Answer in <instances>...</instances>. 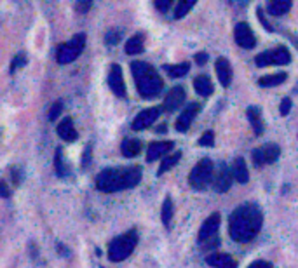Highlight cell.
<instances>
[{
	"label": "cell",
	"mask_w": 298,
	"mask_h": 268,
	"mask_svg": "<svg viewBox=\"0 0 298 268\" xmlns=\"http://www.w3.org/2000/svg\"><path fill=\"white\" fill-rule=\"evenodd\" d=\"M180 159H181V152H173V154H169L167 155L166 159L162 161V164H160V167H159V174H164L166 171H169V169H173L174 165L180 162Z\"/></svg>",
	"instance_id": "30"
},
{
	"label": "cell",
	"mask_w": 298,
	"mask_h": 268,
	"mask_svg": "<svg viewBox=\"0 0 298 268\" xmlns=\"http://www.w3.org/2000/svg\"><path fill=\"white\" fill-rule=\"evenodd\" d=\"M215 68H217V75L218 80L224 87H228L232 84V66L228 63V59L225 57H218L217 64H215Z\"/></svg>",
	"instance_id": "19"
},
{
	"label": "cell",
	"mask_w": 298,
	"mask_h": 268,
	"mask_svg": "<svg viewBox=\"0 0 298 268\" xmlns=\"http://www.w3.org/2000/svg\"><path fill=\"white\" fill-rule=\"evenodd\" d=\"M25 64H26V56H25V53L16 54L14 59H12V63H11V72L14 73L16 70L21 68V66H25Z\"/></svg>",
	"instance_id": "33"
},
{
	"label": "cell",
	"mask_w": 298,
	"mask_h": 268,
	"mask_svg": "<svg viewBox=\"0 0 298 268\" xmlns=\"http://www.w3.org/2000/svg\"><path fill=\"white\" fill-rule=\"evenodd\" d=\"M248 268H274V267H272V263H269V261L258 260V261H253Z\"/></svg>",
	"instance_id": "39"
},
{
	"label": "cell",
	"mask_w": 298,
	"mask_h": 268,
	"mask_svg": "<svg viewBox=\"0 0 298 268\" xmlns=\"http://www.w3.org/2000/svg\"><path fill=\"white\" fill-rule=\"evenodd\" d=\"M54 171L60 178H65L68 176V167L65 164V159H63V150L61 148H56V155H54Z\"/></svg>",
	"instance_id": "29"
},
{
	"label": "cell",
	"mask_w": 298,
	"mask_h": 268,
	"mask_svg": "<svg viewBox=\"0 0 298 268\" xmlns=\"http://www.w3.org/2000/svg\"><path fill=\"white\" fill-rule=\"evenodd\" d=\"M121 40H122V32H121V30L112 28L110 32H107V35H105V42H107V46H117Z\"/></svg>",
	"instance_id": "31"
},
{
	"label": "cell",
	"mask_w": 298,
	"mask_h": 268,
	"mask_svg": "<svg viewBox=\"0 0 298 268\" xmlns=\"http://www.w3.org/2000/svg\"><path fill=\"white\" fill-rule=\"evenodd\" d=\"M160 113H162V108H160V107L147 108V110L140 111V113L136 115L135 120H133V124H131V127L135 129V131H143V129L153 125V122L159 118Z\"/></svg>",
	"instance_id": "10"
},
{
	"label": "cell",
	"mask_w": 298,
	"mask_h": 268,
	"mask_svg": "<svg viewBox=\"0 0 298 268\" xmlns=\"http://www.w3.org/2000/svg\"><path fill=\"white\" fill-rule=\"evenodd\" d=\"M208 61V54L206 53H197L195 54V63L199 64V66H204Z\"/></svg>",
	"instance_id": "42"
},
{
	"label": "cell",
	"mask_w": 298,
	"mask_h": 268,
	"mask_svg": "<svg viewBox=\"0 0 298 268\" xmlns=\"http://www.w3.org/2000/svg\"><path fill=\"white\" fill-rule=\"evenodd\" d=\"M143 47H145V35L143 33H135L126 40V54L135 56V54L143 53Z\"/></svg>",
	"instance_id": "22"
},
{
	"label": "cell",
	"mask_w": 298,
	"mask_h": 268,
	"mask_svg": "<svg viewBox=\"0 0 298 268\" xmlns=\"http://www.w3.org/2000/svg\"><path fill=\"white\" fill-rule=\"evenodd\" d=\"M185 98H187V94H185V89L181 86H176V87H173V89H171L169 93L166 94V98H164V101H162V105H160V108H162V111H166V113L176 111L178 108H180L181 105L185 103Z\"/></svg>",
	"instance_id": "11"
},
{
	"label": "cell",
	"mask_w": 298,
	"mask_h": 268,
	"mask_svg": "<svg viewBox=\"0 0 298 268\" xmlns=\"http://www.w3.org/2000/svg\"><path fill=\"white\" fill-rule=\"evenodd\" d=\"M0 190H2V197H4V199H7V197L11 195V193H9L7 185H5V181H2V183H0Z\"/></svg>",
	"instance_id": "43"
},
{
	"label": "cell",
	"mask_w": 298,
	"mask_h": 268,
	"mask_svg": "<svg viewBox=\"0 0 298 268\" xmlns=\"http://www.w3.org/2000/svg\"><path fill=\"white\" fill-rule=\"evenodd\" d=\"M131 72L135 77L136 89H138L140 96L145 100H152L153 96L162 91V79L155 72L152 64L145 63V61H133L131 63Z\"/></svg>",
	"instance_id": "3"
},
{
	"label": "cell",
	"mask_w": 298,
	"mask_h": 268,
	"mask_svg": "<svg viewBox=\"0 0 298 268\" xmlns=\"http://www.w3.org/2000/svg\"><path fill=\"white\" fill-rule=\"evenodd\" d=\"M91 2H85V4H82V2H80V4H77V9H78V11H82V12H85V11H89V9H91Z\"/></svg>",
	"instance_id": "44"
},
{
	"label": "cell",
	"mask_w": 298,
	"mask_h": 268,
	"mask_svg": "<svg viewBox=\"0 0 298 268\" xmlns=\"http://www.w3.org/2000/svg\"><path fill=\"white\" fill-rule=\"evenodd\" d=\"M290 110H291V100H290V98H284V100L281 101V108H279L281 115H284V117H286V115L290 113Z\"/></svg>",
	"instance_id": "37"
},
{
	"label": "cell",
	"mask_w": 298,
	"mask_h": 268,
	"mask_svg": "<svg viewBox=\"0 0 298 268\" xmlns=\"http://www.w3.org/2000/svg\"><path fill=\"white\" fill-rule=\"evenodd\" d=\"M136 244H138L136 230H129L124 235H119L117 239H114L108 244V260L114 261V263L124 261L126 258H129L133 254Z\"/></svg>",
	"instance_id": "4"
},
{
	"label": "cell",
	"mask_w": 298,
	"mask_h": 268,
	"mask_svg": "<svg viewBox=\"0 0 298 268\" xmlns=\"http://www.w3.org/2000/svg\"><path fill=\"white\" fill-rule=\"evenodd\" d=\"M84 47H85V35L84 33H77V35L72 37L68 42L61 44V46L58 47L56 61L60 64L72 63V61H75L78 56H80Z\"/></svg>",
	"instance_id": "6"
},
{
	"label": "cell",
	"mask_w": 298,
	"mask_h": 268,
	"mask_svg": "<svg viewBox=\"0 0 298 268\" xmlns=\"http://www.w3.org/2000/svg\"><path fill=\"white\" fill-rule=\"evenodd\" d=\"M286 79H288V75H286L284 72H281V73H272V75L262 77V79L258 80V84H260L262 87H276V86H279V84L286 82Z\"/></svg>",
	"instance_id": "27"
},
{
	"label": "cell",
	"mask_w": 298,
	"mask_h": 268,
	"mask_svg": "<svg viewBox=\"0 0 298 268\" xmlns=\"http://www.w3.org/2000/svg\"><path fill=\"white\" fill-rule=\"evenodd\" d=\"M201 111V105L199 103H190L181 110L180 117L176 118V131L178 132H187L190 129L194 118L197 117V113Z\"/></svg>",
	"instance_id": "14"
},
{
	"label": "cell",
	"mask_w": 298,
	"mask_h": 268,
	"mask_svg": "<svg viewBox=\"0 0 298 268\" xmlns=\"http://www.w3.org/2000/svg\"><path fill=\"white\" fill-rule=\"evenodd\" d=\"M234 39L239 47L242 49H253L256 46V37L251 32L248 23H237L234 30Z\"/></svg>",
	"instance_id": "13"
},
{
	"label": "cell",
	"mask_w": 298,
	"mask_h": 268,
	"mask_svg": "<svg viewBox=\"0 0 298 268\" xmlns=\"http://www.w3.org/2000/svg\"><path fill=\"white\" fill-rule=\"evenodd\" d=\"M162 70L169 77H173V79H180V77H183L188 73V70H190V63L183 61V63H178V64H164Z\"/></svg>",
	"instance_id": "25"
},
{
	"label": "cell",
	"mask_w": 298,
	"mask_h": 268,
	"mask_svg": "<svg viewBox=\"0 0 298 268\" xmlns=\"http://www.w3.org/2000/svg\"><path fill=\"white\" fill-rule=\"evenodd\" d=\"M232 176L237 183L241 185H246L249 181V171H248V164L242 157H237L232 164Z\"/></svg>",
	"instance_id": "20"
},
{
	"label": "cell",
	"mask_w": 298,
	"mask_h": 268,
	"mask_svg": "<svg viewBox=\"0 0 298 268\" xmlns=\"http://www.w3.org/2000/svg\"><path fill=\"white\" fill-rule=\"evenodd\" d=\"M199 145L201 147H213L215 145V132L213 131H206L201 136V140H199Z\"/></svg>",
	"instance_id": "34"
},
{
	"label": "cell",
	"mask_w": 298,
	"mask_h": 268,
	"mask_svg": "<svg viewBox=\"0 0 298 268\" xmlns=\"http://www.w3.org/2000/svg\"><path fill=\"white\" fill-rule=\"evenodd\" d=\"M195 5V2H180L174 9V19H180L183 16H187V12L190 11L192 7Z\"/></svg>",
	"instance_id": "32"
},
{
	"label": "cell",
	"mask_w": 298,
	"mask_h": 268,
	"mask_svg": "<svg viewBox=\"0 0 298 268\" xmlns=\"http://www.w3.org/2000/svg\"><path fill=\"white\" fill-rule=\"evenodd\" d=\"M206 263L213 268H237L235 260L227 253H211L206 256Z\"/></svg>",
	"instance_id": "18"
},
{
	"label": "cell",
	"mask_w": 298,
	"mask_h": 268,
	"mask_svg": "<svg viewBox=\"0 0 298 268\" xmlns=\"http://www.w3.org/2000/svg\"><path fill=\"white\" fill-rule=\"evenodd\" d=\"M121 152L124 157H136V155L142 152V141L136 140V138H126L121 143Z\"/></svg>",
	"instance_id": "24"
},
{
	"label": "cell",
	"mask_w": 298,
	"mask_h": 268,
	"mask_svg": "<svg viewBox=\"0 0 298 268\" xmlns=\"http://www.w3.org/2000/svg\"><path fill=\"white\" fill-rule=\"evenodd\" d=\"M215 178V167H213V161L210 159H201V161L195 164V167L190 171L188 174V183L194 190H206L210 186V183H213Z\"/></svg>",
	"instance_id": "5"
},
{
	"label": "cell",
	"mask_w": 298,
	"mask_h": 268,
	"mask_svg": "<svg viewBox=\"0 0 298 268\" xmlns=\"http://www.w3.org/2000/svg\"><path fill=\"white\" fill-rule=\"evenodd\" d=\"M291 9V2L288 0H274L267 4V11L272 16H284Z\"/></svg>",
	"instance_id": "26"
},
{
	"label": "cell",
	"mask_w": 298,
	"mask_h": 268,
	"mask_svg": "<svg viewBox=\"0 0 298 268\" xmlns=\"http://www.w3.org/2000/svg\"><path fill=\"white\" fill-rule=\"evenodd\" d=\"M194 89L197 94H201V96H210V94H213L215 87H213V82H211V79L208 75H199L195 77L194 80Z\"/></svg>",
	"instance_id": "23"
},
{
	"label": "cell",
	"mask_w": 298,
	"mask_h": 268,
	"mask_svg": "<svg viewBox=\"0 0 298 268\" xmlns=\"http://www.w3.org/2000/svg\"><path fill=\"white\" fill-rule=\"evenodd\" d=\"M142 181V169L138 165H129V167H110L103 169L96 178V188L99 192L114 193L121 190H128L136 186Z\"/></svg>",
	"instance_id": "2"
},
{
	"label": "cell",
	"mask_w": 298,
	"mask_h": 268,
	"mask_svg": "<svg viewBox=\"0 0 298 268\" xmlns=\"http://www.w3.org/2000/svg\"><path fill=\"white\" fill-rule=\"evenodd\" d=\"M56 131H58V136H60L61 140L68 141V143H74V141H77V138H78V132H77V129H75L72 117H65L63 120L58 124Z\"/></svg>",
	"instance_id": "17"
},
{
	"label": "cell",
	"mask_w": 298,
	"mask_h": 268,
	"mask_svg": "<svg viewBox=\"0 0 298 268\" xmlns=\"http://www.w3.org/2000/svg\"><path fill=\"white\" fill-rule=\"evenodd\" d=\"M281 148L276 143H267L253 150V162L255 165H269L279 159Z\"/></svg>",
	"instance_id": "9"
},
{
	"label": "cell",
	"mask_w": 298,
	"mask_h": 268,
	"mask_svg": "<svg viewBox=\"0 0 298 268\" xmlns=\"http://www.w3.org/2000/svg\"><path fill=\"white\" fill-rule=\"evenodd\" d=\"M61 110H63V103H61V101H56V103H54L53 107H51V111H49V120H51V122L56 120V117H60Z\"/></svg>",
	"instance_id": "36"
},
{
	"label": "cell",
	"mask_w": 298,
	"mask_h": 268,
	"mask_svg": "<svg viewBox=\"0 0 298 268\" xmlns=\"http://www.w3.org/2000/svg\"><path fill=\"white\" fill-rule=\"evenodd\" d=\"M222 216L220 213H213L210 214V218H206V221L203 223L201 230H199V242L206 244L208 247H217L218 246V230H220Z\"/></svg>",
	"instance_id": "7"
},
{
	"label": "cell",
	"mask_w": 298,
	"mask_h": 268,
	"mask_svg": "<svg viewBox=\"0 0 298 268\" xmlns=\"http://www.w3.org/2000/svg\"><path fill=\"white\" fill-rule=\"evenodd\" d=\"M153 5H155V9H159L160 12H167L171 7V2L169 0H164V2H153Z\"/></svg>",
	"instance_id": "40"
},
{
	"label": "cell",
	"mask_w": 298,
	"mask_h": 268,
	"mask_svg": "<svg viewBox=\"0 0 298 268\" xmlns=\"http://www.w3.org/2000/svg\"><path fill=\"white\" fill-rule=\"evenodd\" d=\"M256 12H258V19H260V23H262V25L263 26H265V28L267 30H269V32H274V28H272V25H270V23L269 21H267V19L265 18H263V11H262V9H256Z\"/></svg>",
	"instance_id": "41"
},
{
	"label": "cell",
	"mask_w": 298,
	"mask_h": 268,
	"mask_svg": "<svg viewBox=\"0 0 298 268\" xmlns=\"http://www.w3.org/2000/svg\"><path fill=\"white\" fill-rule=\"evenodd\" d=\"M108 86H110L112 93L117 98H126V84H124V77H122V70L119 64H112L110 66Z\"/></svg>",
	"instance_id": "15"
},
{
	"label": "cell",
	"mask_w": 298,
	"mask_h": 268,
	"mask_svg": "<svg viewBox=\"0 0 298 268\" xmlns=\"http://www.w3.org/2000/svg\"><path fill=\"white\" fill-rule=\"evenodd\" d=\"M11 176H12V179H14L16 185H19V183L23 181V171H21V167H12L11 169Z\"/></svg>",
	"instance_id": "38"
},
{
	"label": "cell",
	"mask_w": 298,
	"mask_h": 268,
	"mask_svg": "<svg viewBox=\"0 0 298 268\" xmlns=\"http://www.w3.org/2000/svg\"><path fill=\"white\" fill-rule=\"evenodd\" d=\"M173 147H174L173 141H155V143H152L149 147V150H147V162H153L160 157L166 159L171 154Z\"/></svg>",
	"instance_id": "16"
},
{
	"label": "cell",
	"mask_w": 298,
	"mask_h": 268,
	"mask_svg": "<svg viewBox=\"0 0 298 268\" xmlns=\"http://www.w3.org/2000/svg\"><path fill=\"white\" fill-rule=\"evenodd\" d=\"M173 214H174V206H173V200L171 197H166L164 199V204H162V223L166 228L171 226V221H173Z\"/></svg>",
	"instance_id": "28"
},
{
	"label": "cell",
	"mask_w": 298,
	"mask_h": 268,
	"mask_svg": "<svg viewBox=\"0 0 298 268\" xmlns=\"http://www.w3.org/2000/svg\"><path fill=\"white\" fill-rule=\"evenodd\" d=\"M232 181H234V176H232V167H228L227 164L222 162L218 165V171L213 178V186L218 193H225L230 190L232 186Z\"/></svg>",
	"instance_id": "12"
},
{
	"label": "cell",
	"mask_w": 298,
	"mask_h": 268,
	"mask_svg": "<svg viewBox=\"0 0 298 268\" xmlns=\"http://www.w3.org/2000/svg\"><path fill=\"white\" fill-rule=\"evenodd\" d=\"M91 159H92V145L89 143L87 147H85L84 155H82V169L89 167V164H91Z\"/></svg>",
	"instance_id": "35"
},
{
	"label": "cell",
	"mask_w": 298,
	"mask_h": 268,
	"mask_svg": "<svg viewBox=\"0 0 298 268\" xmlns=\"http://www.w3.org/2000/svg\"><path fill=\"white\" fill-rule=\"evenodd\" d=\"M263 214L256 204H242L228 218V233L235 242H249L260 233Z\"/></svg>",
	"instance_id": "1"
},
{
	"label": "cell",
	"mask_w": 298,
	"mask_h": 268,
	"mask_svg": "<svg viewBox=\"0 0 298 268\" xmlns=\"http://www.w3.org/2000/svg\"><path fill=\"white\" fill-rule=\"evenodd\" d=\"M290 61H291V53L284 46L274 47V49H269V51H265V53H260L258 56L255 57L256 66H260V68L270 66V64L283 66V64H288Z\"/></svg>",
	"instance_id": "8"
},
{
	"label": "cell",
	"mask_w": 298,
	"mask_h": 268,
	"mask_svg": "<svg viewBox=\"0 0 298 268\" xmlns=\"http://www.w3.org/2000/svg\"><path fill=\"white\" fill-rule=\"evenodd\" d=\"M246 115H248V120L251 124L253 131H255L256 136H262L263 132V120H262V110L258 107H248L246 110Z\"/></svg>",
	"instance_id": "21"
}]
</instances>
